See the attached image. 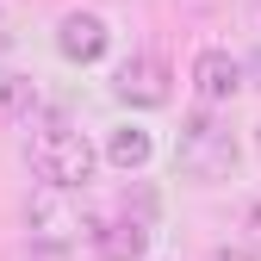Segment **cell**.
I'll return each mask as SVG.
<instances>
[{
	"mask_svg": "<svg viewBox=\"0 0 261 261\" xmlns=\"http://www.w3.org/2000/svg\"><path fill=\"white\" fill-rule=\"evenodd\" d=\"M174 162H180V174H193V180H224V174L237 168V137H230V124H218L212 112H193V118L180 124Z\"/></svg>",
	"mask_w": 261,
	"mask_h": 261,
	"instance_id": "6da1fadb",
	"label": "cell"
},
{
	"mask_svg": "<svg viewBox=\"0 0 261 261\" xmlns=\"http://www.w3.org/2000/svg\"><path fill=\"white\" fill-rule=\"evenodd\" d=\"M25 155H31V168H38V180H50V187H87L93 180V143L81 130H69V124L38 130Z\"/></svg>",
	"mask_w": 261,
	"mask_h": 261,
	"instance_id": "7a4b0ae2",
	"label": "cell"
},
{
	"mask_svg": "<svg viewBox=\"0 0 261 261\" xmlns=\"http://www.w3.org/2000/svg\"><path fill=\"white\" fill-rule=\"evenodd\" d=\"M75 193H81V187H50V180H44V193L25 205L31 237H44V243H69V237H81V230H87V237L100 230V218H87V212L75 205Z\"/></svg>",
	"mask_w": 261,
	"mask_h": 261,
	"instance_id": "3957f363",
	"label": "cell"
},
{
	"mask_svg": "<svg viewBox=\"0 0 261 261\" xmlns=\"http://www.w3.org/2000/svg\"><path fill=\"white\" fill-rule=\"evenodd\" d=\"M112 93L124 106H168V62L162 56H124L118 75H112Z\"/></svg>",
	"mask_w": 261,
	"mask_h": 261,
	"instance_id": "277c9868",
	"label": "cell"
},
{
	"mask_svg": "<svg viewBox=\"0 0 261 261\" xmlns=\"http://www.w3.org/2000/svg\"><path fill=\"white\" fill-rule=\"evenodd\" d=\"M193 87H199L205 106H218V100H230L237 87H249V69H243L230 50H199V62H193Z\"/></svg>",
	"mask_w": 261,
	"mask_h": 261,
	"instance_id": "5b68a950",
	"label": "cell"
},
{
	"mask_svg": "<svg viewBox=\"0 0 261 261\" xmlns=\"http://www.w3.org/2000/svg\"><path fill=\"white\" fill-rule=\"evenodd\" d=\"M106 44H112V31H106L100 13H62V25H56V50L69 56V62H100Z\"/></svg>",
	"mask_w": 261,
	"mask_h": 261,
	"instance_id": "8992f818",
	"label": "cell"
},
{
	"mask_svg": "<svg viewBox=\"0 0 261 261\" xmlns=\"http://www.w3.org/2000/svg\"><path fill=\"white\" fill-rule=\"evenodd\" d=\"M93 243H100L106 261H143L149 230H143V218H112V224H100V230H93Z\"/></svg>",
	"mask_w": 261,
	"mask_h": 261,
	"instance_id": "52a82bcc",
	"label": "cell"
},
{
	"mask_svg": "<svg viewBox=\"0 0 261 261\" xmlns=\"http://www.w3.org/2000/svg\"><path fill=\"white\" fill-rule=\"evenodd\" d=\"M106 155H112V168H143V162H149V130H137V124H124V130H112V143H106Z\"/></svg>",
	"mask_w": 261,
	"mask_h": 261,
	"instance_id": "ba28073f",
	"label": "cell"
},
{
	"mask_svg": "<svg viewBox=\"0 0 261 261\" xmlns=\"http://www.w3.org/2000/svg\"><path fill=\"white\" fill-rule=\"evenodd\" d=\"M31 106H38V87H31L25 75L0 81V112H7V118H31Z\"/></svg>",
	"mask_w": 261,
	"mask_h": 261,
	"instance_id": "9c48e42d",
	"label": "cell"
},
{
	"mask_svg": "<svg viewBox=\"0 0 261 261\" xmlns=\"http://www.w3.org/2000/svg\"><path fill=\"white\" fill-rule=\"evenodd\" d=\"M212 261H249L243 249H212Z\"/></svg>",
	"mask_w": 261,
	"mask_h": 261,
	"instance_id": "30bf717a",
	"label": "cell"
},
{
	"mask_svg": "<svg viewBox=\"0 0 261 261\" xmlns=\"http://www.w3.org/2000/svg\"><path fill=\"white\" fill-rule=\"evenodd\" d=\"M13 50V31H7V19H0V56H7Z\"/></svg>",
	"mask_w": 261,
	"mask_h": 261,
	"instance_id": "8fae6325",
	"label": "cell"
},
{
	"mask_svg": "<svg viewBox=\"0 0 261 261\" xmlns=\"http://www.w3.org/2000/svg\"><path fill=\"white\" fill-rule=\"evenodd\" d=\"M249 81H255V87H261V50H255V62H249Z\"/></svg>",
	"mask_w": 261,
	"mask_h": 261,
	"instance_id": "7c38bea8",
	"label": "cell"
},
{
	"mask_svg": "<svg viewBox=\"0 0 261 261\" xmlns=\"http://www.w3.org/2000/svg\"><path fill=\"white\" fill-rule=\"evenodd\" d=\"M249 230H255V237H261V205H255V212H249Z\"/></svg>",
	"mask_w": 261,
	"mask_h": 261,
	"instance_id": "4fadbf2b",
	"label": "cell"
},
{
	"mask_svg": "<svg viewBox=\"0 0 261 261\" xmlns=\"http://www.w3.org/2000/svg\"><path fill=\"white\" fill-rule=\"evenodd\" d=\"M255 143H261V124H255Z\"/></svg>",
	"mask_w": 261,
	"mask_h": 261,
	"instance_id": "5bb4252c",
	"label": "cell"
}]
</instances>
